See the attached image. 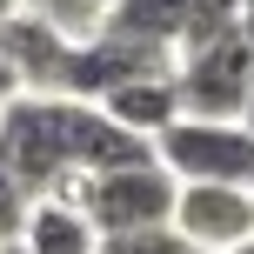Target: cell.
I'll list each match as a JSON object with an SVG mask.
<instances>
[{
  "label": "cell",
  "instance_id": "6da1fadb",
  "mask_svg": "<svg viewBox=\"0 0 254 254\" xmlns=\"http://www.w3.org/2000/svg\"><path fill=\"white\" fill-rule=\"evenodd\" d=\"M154 161L181 188H248L254 194V127L248 121H188L154 140Z\"/></svg>",
  "mask_w": 254,
  "mask_h": 254
},
{
  "label": "cell",
  "instance_id": "7a4b0ae2",
  "mask_svg": "<svg viewBox=\"0 0 254 254\" xmlns=\"http://www.w3.org/2000/svg\"><path fill=\"white\" fill-rule=\"evenodd\" d=\"M0 167L20 181L34 201L74 194V167H67V127L54 94H27L0 114Z\"/></svg>",
  "mask_w": 254,
  "mask_h": 254
},
{
  "label": "cell",
  "instance_id": "3957f363",
  "mask_svg": "<svg viewBox=\"0 0 254 254\" xmlns=\"http://www.w3.org/2000/svg\"><path fill=\"white\" fill-rule=\"evenodd\" d=\"M174 201H181V181L167 174L161 161L121 167V174H94V181L74 188V207L87 214V228L101 234V241L147 234V228H174Z\"/></svg>",
  "mask_w": 254,
  "mask_h": 254
},
{
  "label": "cell",
  "instance_id": "277c9868",
  "mask_svg": "<svg viewBox=\"0 0 254 254\" xmlns=\"http://www.w3.org/2000/svg\"><path fill=\"white\" fill-rule=\"evenodd\" d=\"M174 87H181V114L188 121H248L254 107V54L248 34H221L207 47L174 61Z\"/></svg>",
  "mask_w": 254,
  "mask_h": 254
},
{
  "label": "cell",
  "instance_id": "5b68a950",
  "mask_svg": "<svg viewBox=\"0 0 254 254\" xmlns=\"http://www.w3.org/2000/svg\"><path fill=\"white\" fill-rule=\"evenodd\" d=\"M61 127H67V167H74V188L94 174H121V167H147L154 140L127 134L121 121H107L94 101H61Z\"/></svg>",
  "mask_w": 254,
  "mask_h": 254
},
{
  "label": "cell",
  "instance_id": "8992f818",
  "mask_svg": "<svg viewBox=\"0 0 254 254\" xmlns=\"http://www.w3.org/2000/svg\"><path fill=\"white\" fill-rule=\"evenodd\" d=\"M174 234H188L201 254H234L254 241V194L248 188H181Z\"/></svg>",
  "mask_w": 254,
  "mask_h": 254
},
{
  "label": "cell",
  "instance_id": "52a82bcc",
  "mask_svg": "<svg viewBox=\"0 0 254 254\" xmlns=\"http://www.w3.org/2000/svg\"><path fill=\"white\" fill-rule=\"evenodd\" d=\"M74 40H80V34H61V27L40 20V13H13L0 54L20 67L27 94H54V101H61V80H67V54H74Z\"/></svg>",
  "mask_w": 254,
  "mask_h": 254
},
{
  "label": "cell",
  "instance_id": "ba28073f",
  "mask_svg": "<svg viewBox=\"0 0 254 254\" xmlns=\"http://www.w3.org/2000/svg\"><path fill=\"white\" fill-rule=\"evenodd\" d=\"M101 114H107V121H121L127 134H140V140H161L167 127L181 121V87H174V74H167V80H134V87L107 94Z\"/></svg>",
  "mask_w": 254,
  "mask_h": 254
},
{
  "label": "cell",
  "instance_id": "9c48e42d",
  "mask_svg": "<svg viewBox=\"0 0 254 254\" xmlns=\"http://www.w3.org/2000/svg\"><path fill=\"white\" fill-rule=\"evenodd\" d=\"M34 254H101V234L87 228V214L74 207V194H54V201H34L20 234Z\"/></svg>",
  "mask_w": 254,
  "mask_h": 254
},
{
  "label": "cell",
  "instance_id": "30bf717a",
  "mask_svg": "<svg viewBox=\"0 0 254 254\" xmlns=\"http://www.w3.org/2000/svg\"><path fill=\"white\" fill-rule=\"evenodd\" d=\"M13 7L54 20L61 34H94V27H101V7H94V0H13Z\"/></svg>",
  "mask_w": 254,
  "mask_h": 254
},
{
  "label": "cell",
  "instance_id": "8fae6325",
  "mask_svg": "<svg viewBox=\"0 0 254 254\" xmlns=\"http://www.w3.org/2000/svg\"><path fill=\"white\" fill-rule=\"evenodd\" d=\"M101 254H201L188 234L174 228H147V234H121V241H101Z\"/></svg>",
  "mask_w": 254,
  "mask_h": 254
},
{
  "label": "cell",
  "instance_id": "7c38bea8",
  "mask_svg": "<svg viewBox=\"0 0 254 254\" xmlns=\"http://www.w3.org/2000/svg\"><path fill=\"white\" fill-rule=\"evenodd\" d=\"M27 214H34V194H27L20 181H13L7 167H0V248L27 234Z\"/></svg>",
  "mask_w": 254,
  "mask_h": 254
},
{
  "label": "cell",
  "instance_id": "4fadbf2b",
  "mask_svg": "<svg viewBox=\"0 0 254 254\" xmlns=\"http://www.w3.org/2000/svg\"><path fill=\"white\" fill-rule=\"evenodd\" d=\"M13 101H27V80H20V67H13L7 54H0V114H7Z\"/></svg>",
  "mask_w": 254,
  "mask_h": 254
},
{
  "label": "cell",
  "instance_id": "5bb4252c",
  "mask_svg": "<svg viewBox=\"0 0 254 254\" xmlns=\"http://www.w3.org/2000/svg\"><path fill=\"white\" fill-rule=\"evenodd\" d=\"M13 13H20V7H13V0H0V40H7V27H13Z\"/></svg>",
  "mask_w": 254,
  "mask_h": 254
},
{
  "label": "cell",
  "instance_id": "9a60e30c",
  "mask_svg": "<svg viewBox=\"0 0 254 254\" xmlns=\"http://www.w3.org/2000/svg\"><path fill=\"white\" fill-rule=\"evenodd\" d=\"M0 254H34V248H27V241H7V248H0Z\"/></svg>",
  "mask_w": 254,
  "mask_h": 254
},
{
  "label": "cell",
  "instance_id": "2e32d148",
  "mask_svg": "<svg viewBox=\"0 0 254 254\" xmlns=\"http://www.w3.org/2000/svg\"><path fill=\"white\" fill-rule=\"evenodd\" d=\"M94 7H101V13H114V7H127V0H94Z\"/></svg>",
  "mask_w": 254,
  "mask_h": 254
},
{
  "label": "cell",
  "instance_id": "e0dca14e",
  "mask_svg": "<svg viewBox=\"0 0 254 254\" xmlns=\"http://www.w3.org/2000/svg\"><path fill=\"white\" fill-rule=\"evenodd\" d=\"M234 254H254V241H248V248H234Z\"/></svg>",
  "mask_w": 254,
  "mask_h": 254
}]
</instances>
